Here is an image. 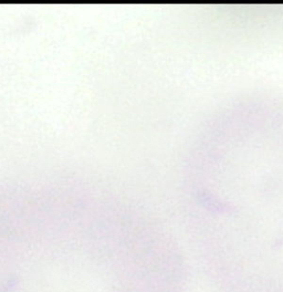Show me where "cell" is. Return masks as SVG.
I'll use <instances>...</instances> for the list:
<instances>
[{
    "instance_id": "6da1fadb",
    "label": "cell",
    "mask_w": 283,
    "mask_h": 292,
    "mask_svg": "<svg viewBox=\"0 0 283 292\" xmlns=\"http://www.w3.org/2000/svg\"><path fill=\"white\" fill-rule=\"evenodd\" d=\"M177 249L75 196L0 204V292H186Z\"/></svg>"
}]
</instances>
